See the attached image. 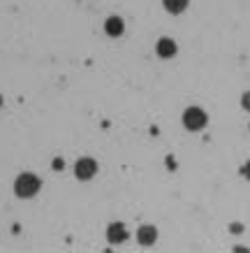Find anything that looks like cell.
<instances>
[{
    "label": "cell",
    "mask_w": 250,
    "mask_h": 253,
    "mask_svg": "<svg viewBox=\"0 0 250 253\" xmlns=\"http://www.w3.org/2000/svg\"><path fill=\"white\" fill-rule=\"evenodd\" d=\"M39 188H42L39 176L31 174V172H23V174H19V176H16V181H14L16 198H33V195H37Z\"/></svg>",
    "instance_id": "1"
},
{
    "label": "cell",
    "mask_w": 250,
    "mask_h": 253,
    "mask_svg": "<svg viewBox=\"0 0 250 253\" xmlns=\"http://www.w3.org/2000/svg\"><path fill=\"white\" fill-rule=\"evenodd\" d=\"M209 119H206V112L199 107H188L183 112V126L188 128V130H202Z\"/></svg>",
    "instance_id": "2"
},
{
    "label": "cell",
    "mask_w": 250,
    "mask_h": 253,
    "mask_svg": "<svg viewBox=\"0 0 250 253\" xmlns=\"http://www.w3.org/2000/svg\"><path fill=\"white\" fill-rule=\"evenodd\" d=\"M95 172H98V163L93 161V158H79V161H76V165H74L76 179L88 181V179H93V176H95Z\"/></svg>",
    "instance_id": "3"
},
{
    "label": "cell",
    "mask_w": 250,
    "mask_h": 253,
    "mask_svg": "<svg viewBox=\"0 0 250 253\" xmlns=\"http://www.w3.org/2000/svg\"><path fill=\"white\" fill-rule=\"evenodd\" d=\"M155 51H158L160 58H174L176 51H179V46H176V42L172 38H160L158 40V46H155Z\"/></svg>",
    "instance_id": "4"
},
{
    "label": "cell",
    "mask_w": 250,
    "mask_h": 253,
    "mask_svg": "<svg viewBox=\"0 0 250 253\" xmlns=\"http://www.w3.org/2000/svg\"><path fill=\"white\" fill-rule=\"evenodd\" d=\"M107 239H109L111 244H123V242L128 239V228H125L123 223H111V225L107 228Z\"/></svg>",
    "instance_id": "5"
},
{
    "label": "cell",
    "mask_w": 250,
    "mask_h": 253,
    "mask_svg": "<svg viewBox=\"0 0 250 253\" xmlns=\"http://www.w3.org/2000/svg\"><path fill=\"white\" fill-rule=\"evenodd\" d=\"M155 239H158V230H155L153 225H142V228L137 230V242L142 246H153Z\"/></svg>",
    "instance_id": "6"
},
{
    "label": "cell",
    "mask_w": 250,
    "mask_h": 253,
    "mask_svg": "<svg viewBox=\"0 0 250 253\" xmlns=\"http://www.w3.org/2000/svg\"><path fill=\"white\" fill-rule=\"evenodd\" d=\"M105 31H107V35H111V38H121L123 31H125V23H123L121 16H109L105 21Z\"/></svg>",
    "instance_id": "7"
},
{
    "label": "cell",
    "mask_w": 250,
    "mask_h": 253,
    "mask_svg": "<svg viewBox=\"0 0 250 253\" xmlns=\"http://www.w3.org/2000/svg\"><path fill=\"white\" fill-rule=\"evenodd\" d=\"M162 5H165V9L169 14H181V12L188 9L190 0H162Z\"/></svg>",
    "instance_id": "8"
},
{
    "label": "cell",
    "mask_w": 250,
    "mask_h": 253,
    "mask_svg": "<svg viewBox=\"0 0 250 253\" xmlns=\"http://www.w3.org/2000/svg\"><path fill=\"white\" fill-rule=\"evenodd\" d=\"M241 105H243V109H248V112H250V91L241 95Z\"/></svg>",
    "instance_id": "9"
},
{
    "label": "cell",
    "mask_w": 250,
    "mask_h": 253,
    "mask_svg": "<svg viewBox=\"0 0 250 253\" xmlns=\"http://www.w3.org/2000/svg\"><path fill=\"white\" fill-rule=\"evenodd\" d=\"M243 230V225H239V223H234V225H232V232H241Z\"/></svg>",
    "instance_id": "10"
},
{
    "label": "cell",
    "mask_w": 250,
    "mask_h": 253,
    "mask_svg": "<svg viewBox=\"0 0 250 253\" xmlns=\"http://www.w3.org/2000/svg\"><path fill=\"white\" fill-rule=\"evenodd\" d=\"M243 174H246V176H250V163H248V165H246V169H243Z\"/></svg>",
    "instance_id": "11"
},
{
    "label": "cell",
    "mask_w": 250,
    "mask_h": 253,
    "mask_svg": "<svg viewBox=\"0 0 250 253\" xmlns=\"http://www.w3.org/2000/svg\"><path fill=\"white\" fill-rule=\"evenodd\" d=\"M0 105H2V95H0Z\"/></svg>",
    "instance_id": "12"
}]
</instances>
